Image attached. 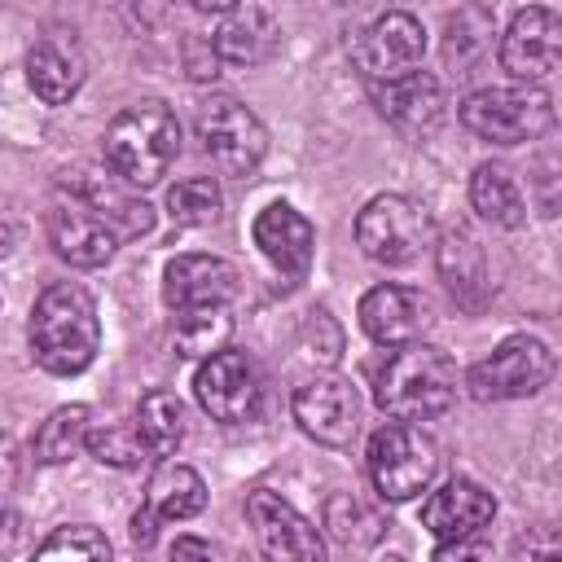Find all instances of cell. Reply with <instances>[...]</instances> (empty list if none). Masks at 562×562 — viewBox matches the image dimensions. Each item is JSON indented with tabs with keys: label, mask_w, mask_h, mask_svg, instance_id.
Here are the masks:
<instances>
[{
	"label": "cell",
	"mask_w": 562,
	"mask_h": 562,
	"mask_svg": "<svg viewBox=\"0 0 562 562\" xmlns=\"http://www.w3.org/2000/svg\"><path fill=\"white\" fill-rule=\"evenodd\" d=\"M97 347H101V321H97L92 294L83 285H70V281L48 285L31 307L35 364L57 373V378H70L97 360Z\"/></svg>",
	"instance_id": "cell-1"
},
{
	"label": "cell",
	"mask_w": 562,
	"mask_h": 562,
	"mask_svg": "<svg viewBox=\"0 0 562 562\" xmlns=\"http://www.w3.org/2000/svg\"><path fill=\"white\" fill-rule=\"evenodd\" d=\"M105 167L136 189L158 184L180 154V123L162 101H136L110 119L101 136Z\"/></svg>",
	"instance_id": "cell-2"
},
{
	"label": "cell",
	"mask_w": 562,
	"mask_h": 562,
	"mask_svg": "<svg viewBox=\"0 0 562 562\" xmlns=\"http://www.w3.org/2000/svg\"><path fill=\"white\" fill-rule=\"evenodd\" d=\"M373 395H378V408L386 417L426 422V417H439L452 404L457 369L439 347L404 342L382 360V369L373 378Z\"/></svg>",
	"instance_id": "cell-3"
},
{
	"label": "cell",
	"mask_w": 562,
	"mask_h": 562,
	"mask_svg": "<svg viewBox=\"0 0 562 562\" xmlns=\"http://www.w3.org/2000/svg\"><path fill=\"white\" fill-rule=\"evenodd\" d=\"M457 119L465 132H474L487 145H527L540 140L553 127V97L536 83H509V88H479L457 105Z\"/></svg>",
	"instance_id": "cell-4"
},
{
	"label": "cell",
	"mask_w": 562,
	"mask_h": 562,
	"mask_svg": "<svg viewBox=\"0 0 562 562\" xmlns=\"http://www.w3.org/2000/svg\"><path fill=\"white\" fill-rule=\"evenodd\" d=\"M439 470L435 439L413 422H386L369 439V479L382 501H413L430 487Z\"/></svg>",
	"instance_id": "cell-5"
},
{
	"label": "cell",
	"mask_w": 562,
	"mask_h": 562,
	"mask_svg": "<svg viewBox=\"0 0 562 562\" xmlns=\"http://www.w3.org/2000/svg\"><path fill=\"white\" fill-rule=\"evenodd\" d=\"M558 360L549 351V342L531 338V334H509L501 347H492V356L474 360L465 373V386L474 400L496 404V400H527L536 391L549 386Z\"/></svg>",
	"instance_id": "cell-6"
},
{
	"label": "cell",
	"mask_w": 562,
	"mask_h": 562,
	"mask_svg": "<svg viewBox=\"0 0 562 562\" xmlns=\"http://www.w3.org/2000/svg\"><path fill=\"white\" fill-rule=\"evenodd\" d=\"M430 215L404 193H378L356 215V246L373 263H413L430 246Z\"/></svg>",
	"instance_id": "cell-7"
},
{
	"label": "cell",
	"mask_w": 562,
	"mask_h": 562,
	"mask_svg": "<svg viewBox=\"0 0 562 562\" xmlns=\"http://www.w3.org/2000/svg\"><path fill=\"white\" fill-rule=\"evenodd\" d=\"M198 140L224 176H250L268 154V127L237 97H211L198 110Z\"/></svg>",
	"instance_id": "cell-8"
},
{
	"label": "cell",
	"mask_w": 562,
	"mask_h": 562,
	"mask_svg": "<svg viewBox=\"0 0 562 562\" xmlns=\"http://www.w3.org/2000/svg\"><path fill=\"white\" fill-rule=\"evenodd\" d=\"M193 391H198V404L215 422H228V426L250 422L263 404V378H259L255 360L246 351H228V347L202 360Z\"/></svg>",
	"instance_id": "cell-9"
},
{
	"label": "cell",
	"mask_w": 562,
	"mask_h": 562,
	"mask_svg": "<svg viewBox=\"0 0 562 562\" xmlns=\"http://www.w3.org/2000/svg\"><path fill=\"white\" fill-rule=\"evenodd\" d=\"M501 66L518 83H540L562 66V18L544 4H527L514 13L501 35Z\"/></svg>",
	"instance_id": "cell-10"
},
{
	"label": "cell",
	"mask_w": 562,
	"mask_h": 562,
	"mask_svg": "<svg viewBox=\"0 0 562 562\" xmlns=\"http://www.w3.org/2000/svg\"><path fill=\"white\" fill-rule=\"evenodd\" d=\"M426 53V31L413 13L391 9L382 18H373L364 31L351 35V57L356 66L378 83V79H395L404 70H413Z\"/></svg>",
	"instance_id": "cell-11"
},
{
	"label": "cell",
	"mask_w": 562,
	"mask_h": 562,
	"mask_svg": "<svg viewBox=\"0 0 562 562\" xmlns=\"http://www.w3.org/2000/svg\"><path fill=\"white\" fill-rule=\"evenodd\" d=\"M294 422L307 439L325 443V448H342L351 443L356 426H360V400H356V386L347 378H307L299 391H294Z\"/></svg>",
	"instance_id": "cell-12"
},
{
	"label": "cell",
	"mask_w": 562,
	"mask_h": 562,
	"mask_svg": "<svg viewBox=\"0 0 562 562\" xmlns=\"http://www.w3.org/2000/svg\"><path fill=\"white\" fill-rule=\"evenodd\" d=\"M435 321V307L413 285H373L360 299V329L378 347H404L417 342Z\"/></svg>",
	"instance_id": "cell-13"
},
{
	"label": "cell",
	"mask_w": 562,
	"mask_h": 562,
	"mask_svg": "<svg viewBox=\"0 0 562 562\" xmlns=\"http://www.w3.org/2000/svg\"><path fill=\"white\" fill-rule=\"evenodd\" d=\"M246 518H250V527H255V536H259V544H263L268 558H299V562H312V558L325 553V544H321L312 518H303L285 496H277V492H268V487H255V492L246 496Z\"/></svg>",
	"instance_id": "cell-14"
},
{
	"label": "cell",
	"mask_w": 562,
	"mask_h": 562,
	"mask_svg": "<svg viewBox=\"0 0 562 562\" xmlns=\"http://www.w3.org/2000/svg\"><path fill=\"white\" fill-rule=\"evenodd\" d=\"M373 101H378V114L404 136H430L443 123V105H448L439 79L426 70H404L395 79H378Z\"/></svg>",
	"instance_id": "cell-15"
},
{
	"label": "cell",
	"mask_w": 562,
	"mask_h": 562,
	"mask_svg": "<svg viewBox=\"0 0 562 562\" xmlns=\"http://www.w3.org/2000/svg\"><path fill=\"white\" fill-rule=\"evenodd\" d=\"M496 518V496L487 487H479L474 479H448L439 492L426 496L422 505V527L443 544V540H461L483 531Z\"/></svg>",
	"instance_id": "cell-16"
},
{
	"label": "cell",
	"mask_w": 562,
	"mask_h": 562,
	"mask_svg": "<svg viewBox=\"0 0 562 562\" xmlns=\"http://www.w3.org/2000/svg\"><path fill=\"white\" fill-rule=\"evenodd\" d=\"M255 246L259 255L285 272V277H303L307 263H312V250H316V228L307 224L303 211H294L290 202H268L259 215H255Z\"/></svg>",
	"instance_id": "cell-17"
},
{
	"label": "cell",
	"mask_w": 562,
	"mask_h": 562,
	"mask_svg": "<svg viewBox=\"0 0 562 562\" xmlns=\"http://www.w3.org/2000/svg\"><path fill=\"white\" fill-rule=\"evenodd\" d=\"M48 241H53L57 259H66L70 268H101V263H110L119 233L88 202H70V206L48 211Z\"/></svg>",
	"instance_id": "cell-18"
},
{
	"label": "cell",
	"mask_w": 562,
	"mask_h": 562,
	"mask_svg": "<svg viewBox=\"0 0 562 562\" xmlns=\"http://www.w3.org/2000/svg\"><path fill=\"white\" fill-rule=\"evenodd\" d=\"M237 268L220 255H176L162 268V299L167 307H198V303H228L237 294Z\"/></svg>",
	"instance_id": "cell-19"
},
{
	"label": "cell",
	"mask_w": 562,
	"mask_h": 562,
	"mask_svg": "<svg viewBox=\"0 0 562 562\" xmlns=\"http://www.w3.org/2000/svg\"><path fill=\"white\" fill-rule=\"evenodd\" d=\"M136 184H127L123 176H105V171H79L75 176V193L79 202H88L119 237H140L154 228V206L145 198L132 193Z\"/></svg>",
	"instance_id": "cell-20"
},
{
	"label": "cell",
	"mask_w": 562,
	"mask_h": 562,
	"mask_svg": "<svg viewBox=\"0 0 562 562\" xmlns=\"http://www.w3.org/2000/svg\"><path fill=\"white\" fill-rule=\"evenodd\" d=\"M211 40H215V48H220V57L228 66H259V61H268L277 53L281 26H277V18L263 4H246L241 0L233 13L220 18Z\"/></svg>",
	"instance_id": "cell-21"
},
{
	"label": "cell",
	"mask_w": 562,
	"mask_h": 562,
	"mask_svg": "<svg viewBox=\"0 0 562 562\" xmlns=\"http://www.w3.org/2000/svg\"><path fill=\"white\" fill-rule=\"evenodd\" d=\"M26 83L35 88V97L44 105H66L79 83H83V57L70 40H40L31 53H26Z\"/></svg>",
	"instance_id": "cell-22"
},
{
	"label": "cell",
	"mask_w": 562,
	"mask_h": 562,
	"mask_svg": "<svg viewBox=\"0 0 562 562\" xmlns=\"http://www.w3.org/2000/svg\"><path fill=\"white\" fill-rule=\"evenodd\" d=\"M496 40V13L487 4H461L443 26V61L457 75H470Z\"/></svg>",
	"instance_id": "cell-23"
},
{
	"label": "cell",
	"mask_w": 562,
	"mask_h": 562,
	"mask_svg": "<svg viewBox=\"0 0 562 562\" xmlns=\"http://www.w3.org/2000/svg\"><path fill=\"white\" fill-rule=\"evenodd\" d=\"M470 202L496 228H518L527 220V198H522L518 180L509 176V167H501V162H479L474 167V176H470Z\"/></svg>",
	"instance_id": "cell-24"
},
{
	"label": "cell",
	"mask_w": 562,
	"mask_h": 562,
	"mask_svg": "<svg viewBox=\"0 0 562 562\" xmlns=\"http://www.w3.org/2000/svg\"><path fill=\"white\" fill-rule=\"evenodd\" d=\"M233 334V316L224 303H198V307H176V325H171V342L180 356H215L228 347Z\"/></svg>",
	"instance_id": "cell-25"
},
{
	"label": "cell",
	"mask_w": 562,
	"mask_h": 562,
	"mask_svg": "<svg viewBox=\"0 0 562 562\" xmlns=\"http://www.w3.org/2000/svg\"><path fill=\"white\" fill-rule=\"evenodd\" d=\"M145 501L162 514V522H180V518H193V514L206 509V483H202L198 470L162 461L154 470V479H149V496Z\"/></svg>",
	"instance_id": "cell-26"
},
{
	"label": "cell",
	"mask_w": 562,
	"mask_h": 562,
	"mask_svg": "<svg viewBox=\"0 0 562 562\" xmlns=\"http://www.w3.org/2000/svg\"><path fill=\"white\" fill-rule=\"evenodd\" d=\"M88 417H92L88 404H61L57 413H48V422H40V430L31 439L35 461L61 465V461L79 457V448H88V430H92Z\"/></svg>",
	"instance_id": "cell-27"
},
{
	"label": "cell",
	"mask_w": 562,
	"mask_h": 562,
	"mask_svg": "<svg viewBox=\"0 0 562 562\" xmlns=\"http://www.w3.org/2000/svg\"><path fill=\"white\" fill-rule=\"evenodd\" d=\"M325 531L342 544V549H369L382 540L386 522L378 518L373 505H364L356 492H334L325 501Z\"/></svg>",
	"instance_id": "cell-28"
},
{
	"label": "cell",
	"mask_w": 562,
	"mask_h": 562,
	"mask_svg": "<svg viewBox=\"0 0 562 562\" xmlns=\"http://www.w3.org/2000/svg\"><path fill=\"white\" fill-rule=\"evenodd\" d=\"M136 430H140L149 457H171L184 439V404L171 391H149L136 404Z\"/></svg>",
	"instance_id": "cell-29"
},
{
	"label": "cell",
	"mask_w": 562,
	"mask_h": 562,
	"mask_svg": "<svg viewBox=\"0 0 562 562\" xmlns=\"http://www.w3.org/2000/svg\"><path fill=\"white\" fill-rule=\"evenodd\" d=\"M439 272H443V281H448V290H452V299H461V303H479L474 294H487V281H483V255H479V246H474V237L470 233H448L443 237V246H439Z\"/></svg>",
	"instance_id": "cell-30"
},
{
	"label": "cell",
	"mask_w": 562,
	"mask_h": 562,
	"mask_svg": "<svg viewBox=\"0 0 562 562\" xmlns=\"http://www.w3.org/2000/svg\"><path fill=\"white\" fill-rule=\"evenodd\" d=\"M224 206V193L211 176H189L167 189V215L176 224H211Z\"/></svg>",
	"instance_id": "cell-31"
},
{
	"label": "cell",
	"mask_w": 562,
	"mask_h": 562,
	"mask_svg": "<svg viewBox=\"0 0 562 562\" xmlns=\"http://www.w3.org/2000/svg\"><path fill=\"white\" fill-rule=\"evenodd\" d=\"M88 452L101 461V465H114V470H136L145 461V439L136 430V422H105L97 430H88Z\"/></svg>",
	"instance_id": "cell-32"
},
{
	"label": "cell",
	"mask_w": 562,
	"mask_h": 562,
	"mask_svg": "<svg viewBox=\"0 0 562 562\" xmlns=\"http://www.w3.org/2000/svg\"><path fill=\"white\" fill-rule=\"evenodd\" d=\"M35 558H83V562H101L110 558V540L88 527V522H70V527H57L40 549Z\"/></svg>",
	"instance_id": "cell-33"
},
{
	"label": "cell",
	"mask_w": 562,
	"mask_h": 562,
	"mask_svg": "<svg viewBox=\"0 0 562 562\" xmlns=\"http://www.w3.org/2000/svg\"><path fill=\"white\" fill-rule=\"evenodd\" d=\"M180 57H184L189 79H198V83L215 79L220 66H224V57H220V48H215L211 35H184V40H180Z\"/></svg>",
	"instance_id": "cell-34"
},
{
	"label": "cell",
	"mask_w": 562,
	"mask_h": 562,
	"mask_svg": "<svg viewBox=\"0 0 562 562\" xmlns=\"http://www.w3.org/2000/svg\"><path fill=\"white\" fill-rule=\"evenodd\" d=\"M531 189H536V211L540 215H562V167L558 162H540Z\"/></svg>",
	"instance_id": "cell-35"
},
{
	"label": "cell",
	"mask_w": 562,
	"mask_h": 562,
	"mask_svg": "<svg viewBox=\"0 0 562 562\" xmlns=\"http://www.w3.org/2000/svg\"><path fill=\"white\" fill-rule=\"evenodd\" d=\"M518 553H522V558H562V536H553V531L522 536V540H518Z\"/></svg>",
	"instance_id": "cell-36"
},
{
	"label": "cell",
	"mask_w": 562,
	"mask_h": 562,
	"mask_svg": "<svg viewBox=\"0 0 562 562\" xmlns=\"http://www.w3.org/2000/svg\"><path fill=\"white\" fill-rule=\"evenodd\" d=\"M158 522H162V514H158V509L145 501V509H136V514H132V540H136L140 549H145V544H154Z\"/></svg>",
	"instance_id": "cell-37"
},
{
	"label": "cell",
	"mask_w": 562,
	"mask_h": 562,
	"mask_svg": "<svg viewBox=\"0 0 562 562\" xmlns=\"http://www.w3.org/2000/svg\"><path fill=\"white\" fill-rule=\"evenodd\" d=\"M492 549L487 544H479V540H470V536H461V540H443L439 549H435V558H487Z\"/></svg>",
	"instance_id": "cell-38"
},
{
	"label": "cell",
	"mask_w": 562,
	"mask_h": 562,
	"mask_svg": "<svg viewBox=\"0 0 562 562\" xmlns=\"http://www.w3.org/2000/svg\"><path fill=\"white\" fill-rule=\"evenodd\" d=\"M189 553H193V558H211V553H220V549H215L211 540H189V536L171 544V558H189Z\"/></svg>",
	"instance_id": "cell-39"
},
{
	"label": "cell",
	"mask_w": 562,
	"mask_h": 562,
	"mask_svg": "<svg viewBox=\"0 0 562 562\" xmlns=\"http://www.w3.org/2000/svg\"><path fill=\"white\" fill-rule=\"evenodd\" d=\"M198 13H215V18H224V13H233L241 0H189Z\"/></svg>",
	"instance_id": "cell-40"
},
{
	"label": "cell",
	"mask_w": 562,
	"mask_h": 562,
	"mask_svg": "<svg viewBox=\"0 0 562 562\" xmlns=\"http://www.w3.org/2000/svg\"><path fill=\"white\" fill-rule=\"evenodd\" d=\"M338 4H364V0H338Z\"/></svg>",
	"instance_id": "cell-41"
}]
</instances>
